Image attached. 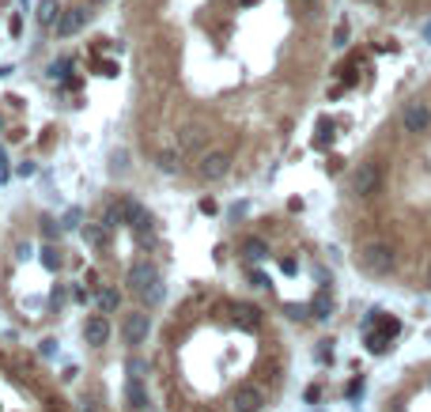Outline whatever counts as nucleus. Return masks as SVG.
I'll return each mask as SVG.
<instances>
[{
	"instance_id": "7",
	"label": "nucleus",
	"mask_w": 431,
	"mask_h": 412,
	"mask_svg": "<svg viewBox=\"0 0 431 412\" xmlns=\"http://www.w3.org/2000/svg\"><path fill=\"white\" fill-rule=\"evenodd\" d=\"M197 174L204 178V182H220V178L231 174V155L227 152H204L201 163H197Z\"/></svg>"
},
{
	"instance_id": "12",
	"label": "nucleus",
	"mask_w": 431,
	"mask_h": 412,
	"mask_svg": "<svg viewBox=\"0 0 431 412\" xmlns=\"http://www.w3.org/2000/svg\"><path fill=\"white\" fill-rule=\"evenodd\" d=\"M242 257L254 261V265H257V261H265V257H269V242H265V239H254V235L242 239Z\"/></svg>"
},
{
	"instance_id": "30",
	"label": "nucleus",
	"mask_w": 431,
	"mask_h": 412,
	"mask_svg": "<svg viewBox=\"0 0 431 412\" xmlns=\"http://www.w3.org/2000/svg\"><path fill=\"white\" fill-rule=\"evenodd\" d=\"M299 4H314V0H299Z\"/></svg>"
},
{
	"instance_id": "33",
	"label": "nucleus",
	"mask_w": 431,
	"mask_h": 412,
	"mask_svg": "<svg viewBox=\"0 0 431 412\" xmlns=\"http://www.w3.org/2000/svg\"><path fill=\"white\" fill-rule=\"evenodd\" d=\"M428 386H431V378H428Z\"/></svg>"
},
{
	"instance_id": "21",
	"label": "nucleus",
	"mask_w": 431,
	"mask_h": 412,
	"mask_svg": "<svg viewBox=\"0 0 431 412\" xmlns=\"http://www.w3.org/2000/svg\"><path fill=\"white\" fill-rule=\"evenodd\" d=\"M159 166H163V171L171 174L174 166H178V152H163V155H159Z\"/></svg>"
},
{
	"instance_id": "17",
	"label": "nucleus",
	"mask_w": 431,
	"mask_h": 412,
	"mask_svg": "<svg viewBox=\"0 0 431 412\" xmlns=\"http://www.w3.org/2000/svg\"><path fill=\"white\" fill-rule=\"evenodd\" d=\"M201 140H204V129L201 125H185L182 129V148H201Z\"/></svg>"
},
{
	"instance_id": "28",
	"label": "nucleus",
	"mask_w": 431,
	"mask_h": 412,
	"mask_svg": "<svg viewBox=\"0 0 431 412\" xmlns=\"http://www.w3.org/2000/svg\"><path fill=\"white\" fill-rule=\"evenodd\" d=\"M306 401H311V405H314V401H322V390L311 386V390H306Z\"/></svg>"
},
{
	"instance_id": "22",
	"label": "nucleus",
	"mask_w": 431,
	"mask_h": 412,
	"mask_svg": "<svg viewBox=\"0 0 431 412\" xmlns=\"http://www.w3.org/2000/svg\"><path fill=\"white\" fill-rule=\"evenodd\" d=\"M344 42H348V23H337V31H333V45L341 50Z\"/></svg>"
},
{
	"instance_id": "3",
	"label": "nucleus",
	"mask_w": 431,
	"mask_h": 412,
	"mask_svg": "<svg viewBox=\"0 0 431 412\" xmlns=\"http://www.w3.org/2000/svg\"><path fill=\"white\" fill-rule=\"evenodd\" d=\"M379 185H382V163L379 159H367V163H360L352 171V197H374L379 193Z\"/></svg>"
},
{
	"instance_id": "13",
	"label": "nucleus",
	"mask_w": 431,
	"mask_h": 412,
	"mask_svg": "<svg viewBox=\"0 0 431 412\" xmlns=\"http://www.w3.org/2000/svg\"><path fill=\"white\" fill-rule=\"evenodd\" d=\"M333 314V295H330V287H322L314 299H311V318H318V322H325V318Z\"/></svg>"
},
{
	"instance_id": "15",
	"label": "nucleus",
	"mask_w": 431,
	"mask_h": 412,
	"mask_svg": "<svg viewBox=\"0 0 431 412\" xmlns=\"http://www.w3.org/2000/svg\"><path fill=\"white\" fill-rule=\"evenodd\" d=\"M80 235L87 246H106V223H83Z\"/></svg>"
},
{
	"instance_id": "19",
	"label": "nucleus",
	"mask_w": 431,
	"mask_h": 412,
	"mask_svg": "<svg viewBox=\"0 0 431 412\" xmlns=\"http://www.w3.org/2000/svg\"><path fill=\"white\" fill-rule=\"evenodd\" d=\"M42 265H45V269H61V250L45 246V250H42Z\"/></svg>"
},
{
	"instance_id": "32",
	"label": "nucleus",
	"mask_w": 431,
	"mask_h": 412,
	"mask_svg": "<svg viewBox=\"0 0 431 412\" xmlns=\"http://www.w3.org/2000/svg\"><path fill=\"white\" fill-rule=\"evenodd\" d=\"M428 284H431V269H428Z\"/></svg>"
},
{
	"instance_id": "20",
	"label": "nucleus",
	"mask_w": 431,
	"mask_h": 412,
	"mask_svg": "<svg viewBox=\"0 0 431 412\" xmlns=\"http://www.w3.org/2000/svg\"><path fill=\"white\" fill-rule=\"evenodd\" d=\"M61 227H69V231H76V227H83V223H80V208H69V212H64V220H61Z\"/></svg>"
},
{
	"instance_id": "4",
	"label": "nucleus",
	"mask_w": 431,
	"mask_h": 412,
	"mask_svg": "<svg viewBox=\"0 0 431 412\" xmlns=\"http://www.w3.org/2000/svg\"><path fill=\"white\" fill-rule=\"evenodd\" d=\"M401 129H405L409 136H424L431 133V106L424 99H412L401 106Z\"/></svg>"
},
{
	"instance_id": "23",
	"label": "nucleus",
	"mask_w": 431,
	"mask_h": 412,
	"mask_svg": "<svg viewBox=\"0 0 431 412\" xmlns=\"http://www.w3.org/2000/svg\"><path fill=\"white\" fill-rule=\"evenodd\" d=\"M50 76H53V80H64V76H69V61H57V64H50Z\"/></svg>"
},
{
	"instance_id": "10",
	"label": "nucleus",
	"mask_w": 431,
	"mask_h": 412,
	"mask_svg": "<svg viewBox=\"0 0 431 412\" xmlns=\"http://www.w3.org/2000/svg\"><path fill=\"white\" fill-rule=\"evenodd\" d=\"M125 405L140 412V409H148V390H144V378H129L125 382Z\"/></svg>"
},
{
	"instance_id": "9",
	"label": "nucleus",
	"mask_w": 431,
	"mask_h": 412,
	"mask_svg": "<svg viewBox=\"0 0 431 412\" xmlns=\"http://www.w3.org/2000/svg\"><path fill=\"white\" fill-rule=\"evenodd\" d=\"M83 341H87L91 348H102V344L110 341V322H106V314H91L87 322H83Z\"/></svg>"
},
{
	"instance_id": "18",
	"label": "nucleus",
	"mask_w": 431,
	"mask_h": 412,
	"mask_svg": "<svg viewBox=\"0 0 431 412\" xmlns=\"http://www.w3.org/2000/svg\"><path fill=\"white\" fill-rule=\"evenodd\" d=\"M125 367H129V378H144V374H148V363L140 360V355H129Z\"/></svg>"
},
{
	"instance_id": "31",
	"label": "nucleus",
	"mask_w": 431,
	"mask_h": 412,
	"mask_svg": "<svg viewBox=\"0 0 431 412\" xmlns=\"http://www.w3.org/2000/svg\"><path fill=\"white\" fill-rule=\"evenodd\" d=\"M87 4H102V0H87Z\"/></svg>"
},
{
	"instance_id": "11",
	"label": "nucleus",
	"mask_w": 431,
	"mask_h": 412,
	"mask_svg": "<svg viewBox=\"0 0 431 412\" xmlns=\"http://www.w3.org/2000/svg\"><path fill=\"white\" fill-rule=\"evenodd\" d=\"M61 12H64V8L57 4V0H38V8H34V20L53 31V23H57V15H61Z\"/></svg>"
},
{
	"instance_id": "26",
	"label": "nucleus",
	"mask_w": 431,
	"mask_h": 412,
	"mask_svg": "<svg viewBox=\"0 0 431 412\" xmlns=\"http://www.w3.org/2000/svg\"><path fill=\"white\" fill-rule=\"evenodd\" d=\"M57 231H61V223H53V220H45V223H42V235H45V239H53Z\"/></svg>"
},
{
	"instance_id": "5",
	"label": "nucleus",
	"mask_w": 431,
	"mask_h": 412,
	"mask_svg": "<svg viewBox=\"0 0 431 412\" xmlns=\"http://www.w3.org/2000/svg\"><path fill=\"white\" fill-rule=\"evenodd\" d=\"M148 336H152V318H148L144 311L121 314V341H125L129 348H140V344H148Z\"/></svg>"
},
{
	"instance_id": "24",
	"label": "nucleus",
	"mask_w": 431,
	"mask_h": 412,
	"mask_svg": "<svg viewBox=\"0 0 431 412\" xmlns=\"http://www.w3.org/2000/svg\"><path fill=\"white\" fill-rule=\"evenodd\" d=\"M12 178V166H8V155H4V148H0V185Z\"/></svg>"
},
{
	"instance_id": "14",
	"label": "nucleus",
	"mask_w": 431,
	"mask_h": 412,
	"mask_svg": "<svg viewBox=\"0 0 431 412\" xmlns=\"http://www.w3.org/2000/svg\"><path fill=\"white\" fill-rule=\"evenodd\" d=\"M235 325H242V329H257V325H261V311H257V306H250V303H239L235 306Z\"/></svg>"
},
{
	"instance_id": "29",
	"label": "nucleus",
	"mask_w": 431,
	"mask_h": 412,
	"mask_svg": "<svg viewBox=\"0 0 431 412\" xmlns=\"http://www.w3.org/2000/svg\"><path fill=\"white\" fill-rule=\"evenodd\" d=\"M424 42H431V23H424Z\"/></svg>"
},
{
	"instance_id": "1",
	"label": "nucleus",
	"mask_w": 431,
	"mask_h": 412,
	"mask_svg": "<svg viewBox=\"0 0 431 412\" xmlns=\"http://www.w3.org/2000/svg\"><path fill=\"white\" fill-rule=\"evenodd\" d=\"M129 292H133L144 306H159L163 303V280H159V269L152 261H133L129 269Z\"/></svg>"
},
{
	"instance_id": "2",
	"label": "nucleus",
	"mask_w": 431,
	"mask_h": 412,
	"mask_svg": "<svg viewBox=\"0 0 431 412\" xmlns=\"http://www.w3.org/2000/svg\"><path fill=\"white\" fill-rule=\"evenodd\" d=\"M360 265L367 276H390L393 269H397V250H393L390 242H367V246L360 250Z\"/></svg>"
},
{
	"instance_id": "16",
	"label": "nucleus",
	"mask_w": 431,
	"mask_h": 412,
	"mask_svg": "<svg viewBox=\"0 0 431 412\" xmlns=\"http://www.w3.org/2000/svg\"><path fill=\"white\" fill-rule=\"evenodd\" d=\"M99 306H102V314L121 311V292H118V287H102V292H99Z\"/></svg>"
},
{
	"instance_id": "25",
	"label": "nucleus",
	"mask_w": 431,
	"mask_h": 412,
	"mask_svg": "<svg viewBox=\"0 0 431 412\" xmlns=\"http://www.w3.org/2000/svg\"><path fill=\"white\" fill-rule=\"evenodd\" d=\"M284 311L292 314V318H306V314H311V306H295V303H288Z\"/></svg>"
},
{
	"instance_id": "27",
	"label": "nucleus",
	"mask_w": 431,
	"mask_h": 412,
	"mask_svg": "<svg viewBox=\"0 0 431 412\" xmlns=\"http://www.w3.org/2000/svg\"><path fill=\"white\" fill-rule=\"evenodd\" d=\"M15 174H23V178H31V174H34V163H31V159H23V163H20V166H15Z\"/></svg>"
},
{
	"instance_id": "6",
	"label": "nucleus",
	"mask_w": 431,
	"mask_h": 412,
	"mask_svg": "<svg viewBox=\"0 0 431 412\" xmlns=\"http://www.w3.org/2000/svg\"><path fill=\"white\" fill-rule=\"evenodd\" d=\"M231 409L235 412H261L265 409V390L254 386V382H242V386H235V393H231Z\"/></svg>"
},
{
	"instance_id": "8",
	"label": "nucleus",
	"mask_w": 431,
	"mask_h": 412,
	"mask_svg": "<svg viewBox=\"0 0 431 412\" xmlns=\"http://www.w3.org/2000/svg\"><path fill=\"white\" fill-rule=\"evenodd\" d=\"M87 15H91L87 8H64L57 15V23H53V34H57V38H72V34L87 23Z\"/></svg>"
}]
</instances>
